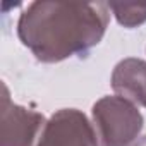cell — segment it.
Segmentation results:
<instances>
[{
    "instance_id": "obj_1",
    "label": "cell",
    "mask_w": 146,
    "mask_h": 146,
    "mask_svg": "<svg viewBox=\"0 0 146 146\" xmlns=\"http://www.w3.org/2000/svg\"><path fill=\"white\" fill-rule=\"evenodd\" d=\"M110 9L103 2H31L17 21L21 43L43 64L84 57L105 36Z\"/></svg>"
},
{
    "instance_id": "obj_2",
    "label": "cell",
    "mask_w": 146,
    "mask_h": 146,
    "mask_svg": "<svg viewBox=\"0 0 146 146\" xmlns=\"http://www.w3.org/2000/svg\"><path fill=\"white\" fill-rule=\"evenodd\" d=\"M91 119L100 146H132L144 125L139 107L119 95L100 98L91 108Z\"/></svg>"
},
{
    "instance_id": "obj_3",
    "label": "cell",
    "mask_w": 146,
    "mask_h": 146,
    "mask_svg": "<svg viewBox=\"0 0 146 146\" xmlns=\"http://www.w3.org/2000/svg\"><path fill=\"white\" fill-rule=\"evenodd\" d=\"M41 112L26 108L11 100L7 84H2V110H0V146H36L45 127Z\"/></svg>"
},
{
    "instance_id": "obj_4",
    "label": "cell",
    "mask_w": 146,
    "mask_h": 146,
    "mask_svg": "<svg viewBox=\"0 0 146 146\" xmlns=\"http://www.w3.org/2000/svg\"><path fill=\"white\" fill-rule=\"evenodd\" d=\"M36 146H100L90 119L78 108H60L46 122Z\"/></svg>"
},
{
    "instance_id": "obj_5",
    "label": "cell",
    "mask_w": 146,
    "mask_h": 146,
    "mask_svg": "<svg viewBox=\"0 0 146 146\" xmlns=\"http://www.w3.org/2000/svg\"><path fill=\"white\" fill-rule=\"evenodd\" d=\"M110 83L115 95L146 108V60L136 57L120 60L113 67Z\"/></svg>"
},
{
    "instance_id": "obj_6",
    "label": "cell",
    "mask_w": 146,
    "mask_h": 146,
    "mask_svg": "<svg viewBox=\"0 0 146 146\" xmlns=\"http://www.w3.org/2000/svg\"><path fill=\"white\" fill-rule=\"evenodd\" d=\"M117 23L127 29L137 28L146 23V4H124V2H110L107 4Z\"/></svg>"
},
{
    "instance_id": "obj_7",
    "label": "cell",
    "mask_w": 146,
    "mask_h": 146,
    "mask_svg": "<svg viewBox=\"0 0 146 146\" xmlns=\"http://www.w3.org/2000/svg\"><path fill=\"white\" fill-rule=\"evenodd\" d=\"M132 146H146V136H141V137L132 144Z\"/></svg>"
}]
</instances>
